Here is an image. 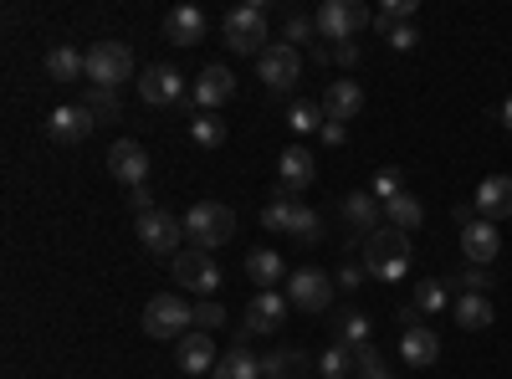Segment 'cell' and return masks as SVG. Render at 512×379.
<instances>
[{"label": "cell", "instance_id": "3957f363", "mask_svg": "<svg viewBox=\"0 0 512 379\" xmlns=\"http://www.w3.org/2000/svg\"><path fill=\"white\" fill-rule=\"evenodd\" d=\"M185 231H190V241L200 251H216V246H226L236 236V210L221 205V200H200V205H190Z\"/></svg>", "mask_w": 512, "mask_h": 379}, {"label": "cell", "instance_id": "5bb4252c", "mask_svg": "<svg viewBox=\"0 0 512 379\" xmlns=\"http://www.w3.org/2000/svg\"><path fill=\"white\" fill-rule=\"evenodd\" d=\"M287 292H251V303H246V339H256V333H277L282 318H287Z\"/></svg>", "mask_w": 512, "mask_h": 379}, {"label": "cell", "instance_id": "681fc988", "mask_svg": "<svg viewBox=\"0 0 512 379\" xmlns=\"http://www.w3.org/2000/svg\"><path fill=\"white\" fill-rule=\"evenodd\" d=\"M134 210H139V216H144V210H154V195L149 190H134Z\"/></svg>", "mask_w": 512, "mask_h": 379}, {"label": "cell", "instance_id": "4dcf8cb0", "mask_svg": "<svg viewBox=\"0 0 512 379\" xmlns=\"http://www.w3.org/2000/svg\"><path fill=\"white\" fill-rule=\"evenodd\" d=\"M287 236H292L297 246H318V236H323V221H318V210L297 200V210H292V226H287Z\"/></svg>", "mask_w": 512, "mask_h": 379}, {"label": "cell", "instance_id": "7c38bea8", "mask_svg": "<svg viewBox=\"0 0 512 379\" xmlns=\"http://www.w3.org/2000/svg\"><path fill=\"white\" fill-rule=\"evenodd\" d=\"M149 154H144V144L139 139H118L113 149H108V175L118 180V185H128V190H144V180H149Z\"/></svg>", "mask_w": 512, "mask_h": 379}, {"label": "cell", "instance_id": "30bf717a", "mask_svg": "<svg viewBox=\"0 0 512 379\" xmlns=\"http://www.w3.org/2000/svg\"><path fill=\"white\" fill-rule=\"evenodd\" d=\"M256 72H262V82L272 93H292L297 77H303V57H297V47H287V41H272V47L256 57Z\"/></svg>", "mask_w": 512, "mask_h": 379}, {"label": "cell", "instance_id": "8d00e7d4", "mask_svg": "<svg viewBox=\"0 0 512 379\" xmlns=\"http://www.w3.org/2000/svg\"><path fill=\"white\" fill-rule=\"evenodd\" d=\"M292 210H297V195H277V200L262 210V226H267V231H287V226H292Z\"/></svg>", "mask_w": 512, "mask_h": 379}, {"label": "cell", "instance_id": "74e56055", "mask_svg": "<svg viewBox=\"0 0 512 379\" xmlns=\"http://www.w3.org/2000/svg\"><path fill=\"white\" fill-rule=\"evenodd\" d=\"M446 303H451L446 282H420V287H415V308H420V313H441Z\"/></svg>", "mask_w": 512, "mask_h": 379}, {"label": "cell", "instance_id": "ab89813d", "mask_svg": "<svg viewBox=\"0 0 512 379\" xmlns=\"http://www.w3.org/2000/svg\"><path fill=\"white\" fill-rule=\"evenodd\" d=\"M395 195H405V180H400V170H379V175H374V200L384 205V200H395Z\"/></svg>", "mask_w": 512, "mask_h": 379}, {"label": "cell", "instance_id": "f907efd6", "mask_svg": "<svg viewBox=\"0 0 512 379\" xmlns=\"http://www.w3.org/2000/svg\"><path fill=\"white\" fill-rule=\"evenodd\" d=\"M502 123H507V129H512V98H507V108H502Z\"/></svg>", "mask_w": 512, "mask_h": 379}, {"label": "cell", "instance_id": "ffe728a7", "mask_svg": "<svg viewBox=\"0 0 512 379\" xmlns=\"http://www.w3.org/2000/svg\"><path fill=\"white\" fill-rule=\"evenodd\" d=\"M246 277L256 282V292H277V282H287V262H282V251L277 246H256L251 257H246Z\"/></svg>", "mask_w": 512, "mask_h": 379}, {"label": "cell", "instance_id": "44dd1931", "mask_svg": "<svg viewBox=\"0 0 512 379\" xmlns=\"http://www.w3.org/2000/svg\"><path fill=\"white\" fill-rule=\"evenodd\" d=\"M216 344H210V333H185V339L175 344V364L185 369V374H210L216 369Z\"/></svg>", "mask_w": 512, "mask_h": 379}, {"label": "cell", "instance_id": "ac0fdd59", "mask_svg": "<svg viewBox=\"0 0 512 379\" xmlns=\"http://www.w3.org/2000/svg\"><path fill=\"white\" fill-rule=\"evenodd\" d=\"M472 205H477V216L492 221V226L507 221V216H512V175H487V180L477 185V200H472Z\"/></svg>", "mask_w": 512, "mask_h": 379}, {"label": "cell", "instance_id": "4fadbf2b", "mask_svg": "<svg viewBox=\"0 0 512 379\" xmlns=\"http://www.w3.org/2000/svg\"><path fill=\"white\" fill-rule=\"evenodd\" d=\"M139 98H144L149 108H169V103H180V98H185V77H180V67H169V62L144 67V72H139Z\"/></svg>", "mask_w": 512, "mask_h": 379}, {"label": "cell", "instance_id": "d4e9b609", "mask_svg": "<svg viewBox=\"0 0 512 379\" xmlns=\"http://www.w3.org/2000/svg\"><path fill=\"white\" fill-rule=\"evenodd\" d=\"M308 374V354L303 349H272L262 354V379H303Z\"/></svg>", "mask_w": 512, "mask_h": 379}, {"label": "cell", "instance_id": "603a6c76", "mask_svg": "<svg viewBox=\"0 0 512 379\" xmlns=\"http://www.w3.org/2000/svg\"><path fill=\"white\" fill-rule=\"evenodd\" d=\"M164 41H175V47H195V41H205V16L195 6H175L164 16Z\"/></svg>", "mask_w": 512, "mask_h": 379}, {"label": "cell", "instance_id": "bcb514c9", "mask_svg": "<svg viewBox=\"0 0 512 379\" xmlns=\"http://www.w3.org/2000/svg\"><path fill=\"white\" fill-rule=\"evenodd\" d=\"M318 139H323L328 149H338V144L349 139V129H344V123H323V129H318Z\"/></svg>", "mask_w": 512, "mask_h": 379}, {"label": "cell", "instance_id": "5b68a950", "mask_svg": "<svg viewBox=\"0 0 512 379\" xmlns=\"http://www.w3.org/2000/svg\"><path fill=\"white\" fill-rule=\"evenodd\" d=\"M128 77H134V52H128V41H93L88 47V82L93 88L118 93Z\"/></svg>", "mask_w": 512, "mask_h": 379}, {"label": "cell", "instance_id": "7dc6e473", "mask_svg": "<svg viewBox=\"0 0 512 379\" xmlns=\"http://www.w3.org/2000/svg\"><path fill=\"white\" fill-rule=\"evenodd\" d=\"M333 62H338V67H359V41H344V47H333Z\"/></svg>", "mask_w": 512, "mask_h": 379}, {"label": "cell", "instance_id": "d590c367", "mask_svg": "<svg viewBox=\"0 0 512 379\" xmlns=\"http://www.w3.org/2000/svg\"><path fill=\"white\" fill-rule=\"evenodd\" d=\"M338 344H349V349H364V344H369V318H364V313H349V318H338Z\"/></svg>", "mask_w": 512, "mask_h": 379}, {"label": "cell", "instance_id": "8fae6325", "mask_svg": "<svg viewBox=\"0 0 512 379\" xmlns=\"http://www.w3.org/2000/svg\"><path fill=\"white\" fill-rule=\"evenodd\" d=\"M313 180H318V154L308 144H287L277 154V185H282V195H303Z\"/></svg>", "mask_w": 512, "mask_h": 379}, {"label": "cell", "instance_id": "60d3db41", "mask_svg": "<svg viewBox=\"0 0 512 379\" xmlns=\"http://www.w3.org/2000/svg\"><path fill=\"white\" fill-rule=\"evenodd\" d=\"M446 287H466V292H482V298H487V287H492V272L487 267H466L461 277H451Z\"/></svg>", "mask_w": 512, "mask_h": 379}, {"label": "cell", "instance_id": "9c48e42d", "mask_svg": "<svg viewBox=\"0 0 512 379\" xmlns=\"http://www.w3.org/2000/svg\"><path fill=\"white\" fill-rule=\"evenodd\" d=\"M175 282L210 298V292H221V267H216V251H200V246H185L175 257Z\"/></svg>", "mask_w": 512, "mask_h": 379}, {"label": "cell", "instance_id": "484cf974", "mask_svg": "<svg viewBox=\"0 0 512 379\" xmlns=\"http://www.w3.org/2000/svg\"><path fill=\"white\" fill-rule=\"evenodd\" d=\"M47 77H52V82H77V77H88V52H77V47H52V52H47Z\"/></svg>", "mask_w": 512, "mask_h": 379}, {"label": "cell", "instance_id": "d6986e66", "mask_svg": "<svg viewBox=\"0 0 512 379\" xmlns=\"http://www.w3.org/2000/svg\"><path fill=\"white\" fill-rule=\"evenodd\" d=\"M461 251H466V262H472V267H492V262H497V251H502V236H497V226L477 216L472 226L461 231Z\"/></svg>", "mask_w": 512, "mask_h": 379}, {"label": "cell", "instance_id": "52a82bcc", "mask_svg": "<svg viewBox=\"0 0 512 379\" xmlns=\"http://www.w3.org/2000/svg\"><path fill=\"white\" fill-rule=\"evenodd\" d=\"M333 292H338V282H333L328 272H318V267H297V272L287 277V303L303 308V313H328Z\"/></svg>", "mask_w": 512, "mask_h": 379}, {"label": "cell", "instance_id": "e575fe53", "mask_svg": "<svg viewBox=\"0 0 512 379\" xmlns=\"http://www.w3.org/2000/svg\"><path fill=\"white\" fill-rule=\"evenodd\" d=\"M354 374L359 379H390V364H384V354L374 344H364V349H354Z\"/></svg>", "mask_w": 512, "mask_h": 379}, {"label": "cell", "instance_id": "7a4b0ae2", "mask_svg": "<svg viewBox=\"0 0 512 379\" xmlns=\"http://www.w3.org/2000/svg\"><path fill=\"white\" fill-rule=\"evenodd\" d=\"M144 333L149 339H185V333H195V308L180 298V292H159V298H149L144 308Z\"/></svg>", "mask_w": 512, "mask_h": 379}, {"label": "cell", "instance_id": "c3c4849f", "mask_svg": "<svg viewBox=\"0 0 512 379\" xmlns=\"http://www.w3.org/2000/svg\"><path fill=\"white\" fill-rule=\"evenodd\" d=\"M400 328H420V308H415V303L400 308Z\"/></svg>", "mask_w": 512, "mask_h": 379}, {"label": "cell", "instance_id": "83f0119b", "mask_svg": "<svg viewBox=\"0 0 512 379\" xmlns=\"http://www.w3.org/2000/svg\"><path fill=\"white\" fill-rule=\"evenodd\" d=\"M384 221H390L395 231H405V236H410V231L425 221V205L405 190V195H395V200H384Z\"/></svg>", "mask_w": 512, "mask_h": 379}, {"label": "cell", "instance_id": "7402d4cb", "mask_svg": "<svg viewBox=\"0 0 512 379\" xmlns=\"http://www.w3.org/2000/svg\"><path fill=\"white\" fill-rule=\"evenodd\" d=\"M400 359L410 364V369H431L436 359H441V339L431 328H405L400 333Z\"/></svg>", "mask_w": 512, "mask_h": 379}, {"label": "cell", "instance_id": "ba28073f", "mask_svg": "<svg viewBox=\"0 0 512 379\" xmlns=\"http://www.w3.org/2000/svg\"><path fill=\"white\" fill-rule=\"evenodd\" d=\"M139 241L154 251V257H180L185 221H180V216H169L164 205H154V210H144V216H139Z\"/></svg>", "mask_w": 512, "mask_h": 379}, {"label": "cell", "instance_id": "f35d334b", "mask_svg": "<svg viewBox=\"0 0 512 379\" xmlns=\"http://www.w3.org/2000/svg\"><path fill=\"white\" fill-rule=\"evenodd\" d=\"M88 108H93V118H98V123H113L123 103H118V93H108V88H93V98H88Z\"/></svg>", "mask_w": 512, "mask_h": 379}, {"label": "cell", "instance_id": "1f68e13d", "mask_svg": "<svg viewBox=\"0 0 512 379\" xmlns=\"http://www.w3.org/2000/svg\"><path fill=\"white\" fill-rule=\"evenodd\" d=\"M318 374H323V379H349V374H354V349H349V344H328V349L318 354Z\"/></svg>", "mask_w": 512, "mask_h": 379}, {"label": "cell", "instance_id": "836d02e7", "mask_svg": "<svg viewBox=\"0 0 512 379\" xmlns=\"http://www.w3.org/2000/svg\"><path fill=\"white\" fill-rule=\"evenodd\" d=\"M410 16H415V0H384L379 6V16H374V26L390 36V31H400V26H410Z\"/></svg>", "mask_w": 512, "mask_h": 379}, {"label": "cell", "instance_id": "f546056e", "mask_svg": "<svg viewBox=\"0 0 512 379\" xmlns=\"http://www.w3.org/2000/svg\"><path fill=\"white\" fill-rule=\"evenodd\" d=\"M190 139H195L200 149H221V144H226V118H221V113H195V118H190Z\"/></svg>", "mask_w": 512, "mask_h": 379}, {"label": "cell", "instance_id": "d6a6232c", "mask_svg": "<svg viewBox=\"0 0 512 379\" xmlns=\"http://www.w3.org/2000/svg\"><path fill=\"white\" fill-rule=\"evenodd\" d=\"M323 123H328L323 108L308 103V98H297V103L287 108V129H292V134H313V129H323Z\"/></svg>", "mask_w": 512, "mask_h": 379}, {"label": "cell", "instance_id": "7bdbcfd3", "mask_svg": "<svg viewBox=\"0 0 512 379\" xmlns=\"http://www.w3.org/2000/svg\"><path fill=\"white\" fill-rule=\"evenodd\" d=\"M313 36H318L313 16H287V47H292V41H313Z\"/></svg>", "mask_w": 512, "mask_h": 379}, {"label": "cell", "instance_id": "ee69618b", "mask_svg": "<svg viewBox=\"0 0 512 379\" xmlns=\"http://www.w3.org/2000/svg\"><path fill=\"white\" fill-rule=\"evenodd\" d=\"M364 272H369V267H359V262H344V267H338V287H344V292H354V287L364 282Z\"/></svg>", "mask_w": 512, "mask_h": 379}, {"label": "cell", "instance_id": "f6af8a7d", "mask_svg": "<svg viewBox=\"0 0 512 379\" xmlns=\"http://www.w3.org/2000/svg\"><path fill=\"white\" fill-rule=\"evenodd\" d=\"M415 41H420V31H415V26H400V31H390V47H395V52H410Z\"/></svg>", "mask_w": 512, "mask_h": 379}, {"label": "cell", "instance_id": "6da1fadb", "mask_svg": "<svg viewBox=\"0 0 512 379\" xmlns=\"http://www.w3.org/2000/svg\"><path fill=\"white\" fill-rule=\"evenodd\" d=\"M364 267L379 282H400L410 272V236L395 226H379L374 236H364Z\"/></svg>", "mask_w": 512, "mask_h": 379}, {"label": "cell", "instance_id": "cb8c5ba5", "mask_svg": "<svg viewBox=\"0 0 512 379\" xmlns=\"http://www.w3.org/2000/svg\"><path fill=\"white\" fill-rule=\"evenodd\" d=\"M210 379H262V359H256L246 344H231L221 359H216V369H210Z\"/></svg>", "mask_w": 512, "mask_h": 379}, {"label": "cell", "instance_id": "277c9868", "mask_svg": "<svg viewBox=\"0 0 512 379\" xmlns=\"http://www.w3.org/2000/svg\"><path fill=\"white\" fill-rule=\"evenodd\" d=\"M313 26H318V36H323V41L344 47V41H359V31H364V26H374V16L359 6V0H323L318 16H313Z\"/></svg>", "mask_w": 512, "mask_h": 379}, {"label": "cell", "instance_id": "b9f144b4", "mask_svg": "<svg viewBox=\"0 0 512 379\" xmlns=\"http://www.w3.org/2000/svg\"><path fill=\"white\" fill-rule=\"evenodd\" d=\"M226 323V308L221 303H195V333H210Z\"/></svg>", "mask_w": 512, "mask_h": 379}, {"label": "cell", "instance_id": "9a60e30c", "mask_svg": "<svg viewBox=\"0 0 512 379\" xmlns=\"http://www.w3.org/2000/svg\"><path fill=\"white\" fill-rule=\"evenodd\" d=\"M318 108H323L328 123H349V118H359V108H364V88H359L354 77H338V82H328V88H323Z\"/></svg>", "mask_w": 512, "mask_h": 379}, {"label": "cell", "instance_id": "8992f818", "mask_svg": "<svg viewBox=\"0 0 512 379\" xmlns=\"http://www.w3.org/2000/svg\"><path fill=\"white\" fill-rule=\"evenodd\" d=\"M226 47L241 57H262L267 52V6L251 0V6H236L226 16Z\"/></svg>", "mask_w": 512, "mask_h": 379}, {"label": "cell", "instance_id": "e0dca14e", "mask_svg": "<svg viewBox=\"0 0 512 379\" xmlns=\"http://www.w3.org/2000/svg\"><path fill=\"white\" fill-rule=\"evenodd\" d=\"M236 98V77H231V67H205L200 77H195V108L200 113H216L221 103H231Z\"/></svg>", "mask_w": 512, "mask_h": 379}, {"label": "cell", "instance_id": "4316f807", "mask_svg": "<svg viewBox=\"0 0 512 379\" xmlns=\"http://www.w3.org/2000/svg\"><path fill=\"white\" fill-rule=\"evenodd\" d=\"M379 216H384V205H379L374 195H349V200H344V221H349L354 231H364V236L379 231Z\"/></svg>", "mask_w": 512, "mask_h": 379}, {"label": "cell", "instance_id": "2e32d148", "mask_svg": "<svg viewBox=\"0 0 512 379\" xmlns=\"http://www.w3.org/2000/svg\"><path fill=\"white\" fill-rule=\"evenodd\" d=\"M93 129H98V118H93L88 103H67V108H57V113L47 118V134H52L57 144H82Z\"/></svg>", "mask_w": 512, "mask_h": 379}, {"label": "cell", "instance_id": "f1b7e54d", "mask_svg": "<svg viewBox=\"0 0 512 379\" xmlns=\"http://www.w3.org/2000/svg\"><path fill=\"white\" fill-rule=\"evenodd\" d=\"M456 323H461V328H472V333L492 328V303L482 298V292H466V298L456 303Z\"/></svg>", "mask_w": 512, "mask_h": 379}]
</instances>
